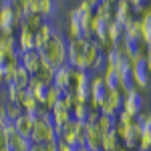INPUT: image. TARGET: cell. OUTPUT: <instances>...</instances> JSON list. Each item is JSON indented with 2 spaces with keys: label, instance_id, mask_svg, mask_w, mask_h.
<instances>
[{
  "label": "cell",
  "instance_id": "cell-24",
  "mask_svg": "<svg viewBox=\"0 0 151 151\" xmlns=\"http://www.w3.org/2000/svg\"><path fill=\"white\" fill-rule=\"evenodd\" d=\"M141 32H143V42L145 47H151V16L147 14V10L141 14Z\"/></svg>",
  "mask_w": 151,
  "mask_h": 151
},
{
  "label": "cell",
  "instance_id": "cell-5",
  "mask_svg": "<svg viewBox=\"0 0 151 151\" xmlns=\"http://www.w3.org/2000/svg\"><path fill=\"white\" fill-rule=\"evenodd\" d=\"M109 89L105 87L103 77L101 75H91V95H89V105L93 111H99L101 105L105 103V99L109 97Z\"/></svg>",
  "mask_w": 151,
  "mask_h": 151
},
{
  "label": "cell",
  "instance_id": "cell-18",
  "mask_svg": "<svg viewBox=\"0 0 151 151\" xmlns=\"http://www.w3.org/2000/svg\"><path fill=\"white\" fill-rule=\"evenodd\" d=\"M28 83H30V75L26 73V70L18 65L16 67V70L12 73V77H10V83L6 85V87H14V89H20V91H24L26 87H28Z\"/></svg>",
  "mask_w": 151,
  "mask_h": 151
},
{
  "label": "cell",
  "instance_id": "cell-29",
  "mask_svg": "<svg viewBox=\"0 0 151 151\" xmlns=\"http://www.w3.org/2000/svg\"><path fill=\"white\" fill-rule=\"evenodd\" d=\"M4 125L6 123H0V149L4 147Z\"/></svg>",
  "mask_w": 151,
  "mask_h": 151
},
{
  "label": "cell",
  "instance_id": "cell-11",
  "mask_svg": "<svg viewBox=\"0 0 151 151\" xmlns=\"http://www.w3.org/2000/svg\"><path fill=\"white\" fill-rule=\"evenodd\" d=\"M115 10H117V2L115 0H101L95 6V14L105 20V22H115Z\"/></svg>",
  "mask_w": 151,
  "mask_h": 151
},
{
  "label": "cell",
  "instance_id": "cell-19",
  "mask_svg": "<svg viewBox=\"0 0 151 151\" xmlns=\"http://www.w3.org/2000/svg\"><path fill=\"white\" fill-rule=\"evenodd\" d=\"M123 38L125 40H143V32H141V20L135 18L131 24L123 28Z\"/></svg>",
  "mask_w": 151,
  "mask_h": 151
},
{
  "label": "cell",
  "instance_id": "cell-3",
  "mask_svg": "<svg viewBox=\"0 0 151 151\" xmlns=\"http://www.w3.org/2000/svg\"><path fill=\"white\" fill-rule=\"evenodd\" d=\"M30 143L32 145H42V143H48V141H55L57 135H55V125H52V117H50V111L45 109L38 117H35V125H32V133H30Z\"/></svg>",
  "mask_w": 151,
  "mask_h": 151
},
{
  "label": "cell",
  "instance_id": "cell-20",
  "mask_svg": "<svg viewBox=\"0 0 151 151\" xmlns=\"http://www.w3.org/2000/svg\"><path fill=\"white\" fill-rule=\"evenodd\" d=\"M95 125H97V129H99V133L105 137V135H109V133H113V131H115V119L99 113L97 121H95Z\"/></svg>",
  "mask_w": 151,
  "mask_h": 151
},
{
  "label": "cell",
  "instance_id": "cell-1",
  "mask_svg": "<svg viewBox=\"0 0 151 151\" xmlns=\"http://www.w3.org/2000/svg\"><path fill=\"white\" fill-rule=\"evenodd\" d=\"M40 57L50 69H55V70L67 65V40L58 30H55L52 36L48 38L45 48L40 50Z\"/></svg>",
  "mask_w": 151,
  "mask_h": 151
},
{
  "label": "cell",
  "instance_id": "cell-8",
  "mask_svg": "<svg viewBox=\"0 0 151 151\" xmlns=\"http://www.w3.org/2000/svg\"><path fill=\"white\" fill-rule=\"evenodd\" d=\"M20 67H22L30 77H35L36 73L40 70L42 67V57H40V52H36V50H28V52H20Z\"/></svg>",
  "mask_w": 151,
  "mask_h": 151
},
{
  "label": "cell",
  "instance_id": "cell-28",
  "mask_svg": "<svg viewBox=\"0 0 151 151\" xmlns=\"http://www.w3.org/2000/svg\"><path fill=\"white\" fill-rule=\"evenodd\" d=\"M129 2H131L133 14H143V12L147 10V4H149V2H145V0H129Z\"/></svg>",
  "mask_w": 151,
  "mask_h": 151
},
{
  "label": "cell",
  "instance_id": "cell-14",
  "mask_svg": "<svg viewBox=\"0 0 151 151\" xmlns=\"http://www.w3.org/2000/svg\"><path fill=\"white\" fill-rule=\"evenodd\" d=\"M32 125H35V117L26 115V113H22L16 121H12V127H14V131H16V135H20V137H24V139L30 137V133H32ZM28 141H30V139H28Z\"/></svg>",
  "mask_w": 151,
  "mask_h": 151
},
{
  "label": "cell",
  "instance_id": "cell-15",
  "mask_svg": "<svg viewBox=\"0 0 151 151\" xmlns=\"http://www.w3.org/2000/svg\"><path fill=\"white\" fill-rule=\"evenodd\" d=\"M101 141H103V135L99 133L97 125L95 123H89L87 125V139H85L87 151H101Z\"/></svg>",
  "mask_w": 151,
  "mask_h": 151
},
{
  "label": "cell",
  "instance_id": "cell-7",
  "mask_svg": "<svg viewBox=\"0 0 151 151\" xmlns=\"http://www.w3.org/2000/svg\"><path fill=\"white\" fill-rule=\"evenodd\" d=\"M121 111H125L127 115L137 117L143 111V95L139 91H129L123 95V105H121Z\"/></svg>",
  "mask_w": 151,
  "mask_h": 151
},
{
  "label": "cell",
  "instance_id": "cell-31",
  "mask_svg": "<svg viewBox=\"0 0 151 151\" xmlns=\"http://www.w3.org/2000/svg\"><path fill=\"white\" fill-rule=\"evenodd\" d=\"M115 151H129L127 147H125V145H123V143H119V145H117V149Z\"/></svg>",
  "mask_w": 151,
  "mask_h": 151
},
{
  "label": "cell",
  "instance_id": "cell-2",
  "mask_svg": "<svg viewBox=\"0 0 151 151\" xmlns=\"http://www.w3.org/2000/svg\"><path fill=\"white\" fill-rule=\"evenodd\" d=\"M22 20L20 4L14 0H6L0 4V36H14Z\"/></svg>",
  "mask_w": 151,
  "mask_h": 151
},
{
  "label": "cell",
  "instance_id": "cell-30",
  "mask_svg": "<svg viewBox=\"0 0 151 151\" xmlns=\"http://www.w3.org/2000/svg\"><path fill=\"white\" fill-rule=\"evenodd\" d=\"M58 151H73V149H70V147H67L65 143H60V141H58Z\"/></svg>",
  "mask_w": 151,
  "mask_h": 151
},
{
  "label": "cell",
  "instance_id": "cell-33",
  "mask_svg": "<svg viewBox=\"0 0 151 151\" xmlns=\"http://www.w3.org/2000/svg\"><path fill=\"white\" fill-rule=\"evenodd\" d=\"M2 85H4V79H2V75H0V87H2Z\"/></svg>",
  "mask_w": 151,
  "mask_h": 151
},
{
  "label": "cell",
  "instance_id": "cell-16",
  "mask_svg": "<svg viewBox=\"0 0 151 151\" xmlns=\"http://www.w3.org/2000/svg\"><path fill=\"white\" fill-rule=\"evenodd\" d=\"M52 32H55V26L45 20L42 26L36 30V35H35V50H36V52H40V50L45 48V45L48 42V38L52 36Z\"/></svg>",
  "mask_w": 151,
  "mask_h": 151
},
{
  "label": "cell",
  "instance_id": "cell-34",
  "mask_svg": "<svg viewBox=\"0 0 151 151\" xmlns=\"http://www.w3.org/2000/svg\"><path fill=\"white\" fill-rule=\"evenodd\" d=\"M0 151H8V149H6V147H2V149H0Z\"/></svg>",
  "mask_w": 151,
  "mask_h": 151
},
{
  "label": "cell",
  "instance_id": "cell-17",
  "mask_svg": "<svg viewBox=\"0 0 151 151\" xmlns=\"http://www.w3.org/2000/svg\"><path fill=\"white\" fill-rule=\"evenodd\" d=\"M70 69L69 65L60 67V69L55 70V79H52V87H57L58 91H69V83H70Z\"/></svg>",
  "mask_w": 151,
  "mask_h": 151
},
{
  "label": "cell",
  "instance_id": "cell-32",
  "mask_svg": "<svg viewBox=\"0 0 151 151\" xmlns=\"http://www.w3.org/2000/svg\"><path fill=\"white\" fill-rule=\"evenodd\" d=\"M145 58H147V67H149V70H151V55H147Z\"/></svg>",
  "mask_w": 151,
  "mask_h": 151
},
{
  "label": "cell",
  "instance_id": "cell-26",
  "mask_svg": "<svg viewBox=\"0 0 151 151\" xmlns=\"http://www.w3.org/2000/svg\"><path fill=\"white\" fill-rule=\"evenodd\" d=\"M4 111H6V117H8V121H16L18 117L22 115V109L18 107V105H14V103H6L4 105Z\"/></svg>",
  "mask_w": 151,
  "mask_h": 151
},
{
  "label": "cell",
  "instance_id": "cell-4",
  "mask_svg": "<svg viewBox=\"0 0 151 151\" xmlns=\"http://www.w3.org/2000/svg\"><path fill=\"white\" fill-rule=\"evenodd\" d=\"M85 38H77V40H69L67 42V65L70 69L83 70V58H85V48H87Z\"/></svg>",
  "mask_w": 151,
  "mask_h": 151
},
{
  "label": "cell",
  "instance_id": "cell-25",
  "mask_svg": "<svg viewBox=\"0 0 151 151\" xmlns=\"http://www.w3.org/2000/svg\"><path fill=\"white\" fill-rule=\"evenodd\" d=\"M119 143H121V141L117 139L115 131H113V133H109V135L103 137V141H101V151H115Z\"/></svg>",
  "mask_w": 151,
  "mask_h": 151
},
{
  "label": "cell",
  "instance_id": "cell-13",
  "mask_svg": "<svg viewBox=\"0 0 151 151\" xmlns=\"http://www.w3.org/2000/svg\"><path fill=\"white\" fill-rule=\"evenodd\" d=\"M101 52H103V50L97 47L95 40H89V42H87L85 58H83V70H85V73H93V67H95V63H97V58L101 57Z\"/></svg>",
  "mask_w": 151,
  "mask_h": 151
},
{
  "label": "cell",
  "instance_id": "cell-6",
  "mask_svg": "<svg viewBox=\"0 0 151 151\" xmlns=\"http://www.w3.org/2000/svg\"><path fill=\"white\" fill-rule=\"evenodd\" d=\"M133 79H135V89H147L151 87V70L147 67V58H139L133 63Z\"/></svg>",
  "mask_w": 151,
  "mask_h": 151
},
{
  "label": "cell",
  "instance_id": "cell-9",
  "mask_svg": "<svg viewBox=\"0 0 151 151\" xmlns=\"http://www.w3.org/2000/svg\"><path fill=\"white\" fill-rule=\"evenodd\" d=\"M121 105H123V93H119V91H111L109 97L105 99V103L101 105L99 113L115 119V117L119 115V111H121Z\"/></svg>",
  "mask_w": 151,
  "mask_h": 151
},
{
  "label": "cell",
  "instance_id": "cell-12",
  "mask_svg": "<svg viewBox=\"0 0 151 151\" xmlns=\"http://www.w3.org/2000/svg\"><path fill=\"white\" fill-rule=\"evenodd\" d=\"M135 20V14L131 10V2L129 0H119L117 2V10H115V22H119L123 28Z\"/></svg>",
  "mask_w": 151,
  "mask_h": 151
},
{
  "label": "cell",
  "instance_id": "cell-27",
  "mask_svg": "<svg viewBox=\"0 0 151 151\" xmlns=\"http://www.w3.org/2000/svg\"><path fill=\"white\" fill-rule=\"evenodd\" d=\"M75 137H77V143L79 145H85V139H87V123L75 121Z\"/></svg>",
  "mask_w": 151,
  "mask_h": 151
},
{
  "label": "cell",
  "instance_id": "cell-10",
  "mask_svg": "<svg viewBox=\"0 0 151 151\" xmlns=\"http://www.w3.org/2000/svg\"><path fill=\"white\" fill-rule=\"evenodd\" d=\"M139 139H141V127H139L137 121H133L131 125L125 127L123 137H121V143H123L129 151H137L139 149Z\"/></svg>",
  "mask_w": 151,
  "mask_h": 151
},
{
  "label": "cell",
  "instance_id": "cell-22",
  "mask_svg": "<svg viewBox=\"0 0 151 151\" xmlns=\"http://www.w3.org/2000/svg\"><path fill=\"white\" fill-rule=\"evenodd\" d=\"M60 97H63V91H58L57 87L50 85V87L47 89V97H45V103H42V105L47 107L48 111H52V109L60 103Z\"/></svg>",
  "mask_w": 151,
  "mask_h": 151
},
{
  "label": "cell",
  "instance_id": "cell-23",
  "mask_svg": "<svg viewBox=\"0 0 151 151\" xmlns=\"http://www.w3.org/2000/svg\"><path fill=\"white\" fill-rule=\"evenodd\" d=\"M57 8H58V2H52V0H40L38 2V14L45 18H52L57 14Z\"/></svg>",
  "mask_w": 151,
  "mask_h": 151
},
{
  "label": "cell",
  "instance_id": "cell-21",
  "mask_svg": "<svg viewBox=\"0 0 151 151\" xmlns=\"http://www.w3.org/2000/svg\"><path fill=\"white\" fill-rule=\"evenodd\" d=\"M101 77H103V83H105V87H107L109 91H119V70L105 69ZM119 93H121V91H119Z\"/></svg>",
  "mask_w": 151,
  "mask_h": 151
}]
</instances>
